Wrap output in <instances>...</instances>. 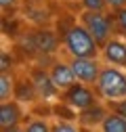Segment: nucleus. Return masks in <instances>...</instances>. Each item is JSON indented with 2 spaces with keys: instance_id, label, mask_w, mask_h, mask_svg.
Masks as SVG:
<instances>
[{
  "instance_id": "obj_12",
  "label": "nucleus",
  "mask_w": 126,
  "mask_h": 132,
  "mask_svg": "<svg viewBox=\"0 0 126 132\" xmlns=\"http://www.w3.org/2000/svg\"><path fill=\"white\" fill-rule=\"evenodd\" d=\"M15 90H17V78L11 71H2L0 73V103L15 98Z\"/></svg>"
},
{
  "instance_id": "obj_22",
  "label": "nucleus",
  "mask_w": 126,
  "mask_h": 132,
  "mask_svg": "<svg viewBox=\"0 0 126 132\" xmlns=\"http://www.w3.org/2000/svg\"><path fill=\"white\" fill-rule=\"evenodd\" d=\"M0 132H25V130H23V126H15V128H4Z\"/></svg>"
},
{
  "instance_id": "obj_20",
  "label": "nucleus",
  "mask_w": 126,
  "mask_h": 132,
  "mask_svg": "<svg viewBox=\"0 0 126 132\" xmlns=\"http://www.w3.org/2000/svg\"><path fill=\"white\" fill-rule=\"evenodd\" d=\"M107 107H109V111H116L120 115H126V98H122V101H109Z\"/></svg>"
},
{
  "instance_id": "obj_11",
  "label": "nucleus",
  "mask_w": 126,
  "mask_h": 132,
  "mask_svg": "<svg viewBox=\"0 0 126 132\" xmlns=\"http://www.w3.org/2000/svg\"><path fill=\"white\" fill-rule=\"evenodd\" d=\"M32 42H34V48H36L38 53H46V55L57 53L59 51V44H61V40L53 34V31H49V29L36 31L34 38H32Z\"/></svg>"
},
{
  "instance_id": "obj_1",
  "label": "nucleus",
  "mask_w": 126,
  "mask_h": 132,
  "mask_svg": "<svg viewBox=\"0 0 126 132\" xmlns=\"http://www.w3.org/2000/svg\"><path fill=\"white\" fill-rule=\"evenodd\" d=\"M61 48L69 59H101L99 42L80 21H72L61 31Z\"/></svg>"
},
{
  "instance_id": "obj_13",
  "label": "nucleus",
  "mask_w": 126,
  "mask_h": 132,
  "mask_svg": "<svg viewBox=\"0 0 126 132\" xmlns=\"http://www.w3.org/2000/svg\"><path fill=\"white\" fill-rule=\"evenodd\" d=\"M99 132H126V115H120L116 111H109L103 120Z\"/></svg>"
},
{
  "instance_id": "obj_2",
  "label": "nucleus",
  "mask_w": 126,
  "mask_h": 132,
  "mask_svg": "<svg viewBox=\"0 0 126 132\" xmlns=\"http://www.w3.org/2000/svg\"><path fill=\"white\" fill-rule=\"evenodd\" d=\"M94 90H97L99 98L105 103L126 98V69L103 63V69L97 84H94Z\"/></svg>"
},
{
  "instance_id": "obj_7",
  "label": "nucleus",
  "mask_w": 126,
  "mask_h": 132,
  "mask_svg": "<svg viewBox=\"0 0 126 132\" xmlns=\"http://www.w3.org/2000/svg\"><path fill=\"white\" fill-rule=\"evenodd\" d=\"M49 76H51V80H53L55 88H57L61 94L65 92V90H69V88L76 84V82H78L76 76H74V69H72L69 61H61V59H57V61L51 63Z\"/></svg>"
},
{
  "instance_id": "obj_17",
  "label": "nucleus",
  "mask_w": 126,
  "mask_h": 132,
  "mask_svg": "<svg viewBox=\"0 0 126 132\" xmlns=\"http://www.w3.org/2000/svg\"><path fill=\"white\" fill-rule=\"evenodd\" d=\"M80 4H82V11H101V13L109 11L107 0H80Z\"/></svg>"
},
{
  "instance_id": "obj_5",
  "label": "nucleus",
  "mask_w": 126,
  "mask_h": 132,
  "mask_svg": "<svg viewBox=\"0 0 126 132\" xmlns=\"http://www.w3.org/2000/svg\"><path fill=\"white\" fill-rule=\"evenodd\" d=\"M69 65L74 69V76L78 82L88 86H94L101 76L103 69V61L101 59H69Z\"/></svg>"
},
{
  "instance_id": "obj_18",
  "label": "nucleus",
  "mask_w": 126,
  "mask_h": 132,
  "mask_svg": "<svg viewBox=\"0 0 126 132\" xmlns=\"http://www.w3.org/2000/svg\"><path fill=\"white\" fill-rule=\"evenodd\" d=\"M11 69H13V59H11V55L6 51H2L0 53V73L2 71H11Z\"/></svg>"
},
{
  "instance_id": "obj_15",
  "label": "nucleus",
  "mask_w": 126,
  "mask_h": 132,
  "mask_svg": "<svg viewBox=\"0 0 126 132\" xmlns=\"http://www.w3.org/2000/svg\"><path fill=\"white\" fill-rule=\"evenodd\" d=\"M53 132H82V126L72 120H57L53 122Z\"/></svg>"
},
{
  "instance_id": "obj_19",
  "label": "nucleus",
  "mask_w": 126,
  "mask_h": 132,
  "mask_svg": "<svg viewBox=\"0 0 126 132\" xmlns=\"http://www.w3.org/2000/svg\"><path fill=\"white\" fill-rule=\"evenodd\" d=\"M21 6V0H0V9L2 13H13Z\"/></svg>"
},
{
  "instance_id": "obj_21",
  "label": "nucleus",
  "mask_w": 126,
  "mask_h": 132,
  "mask_svg": "<svg viewBox=\"0 0 126 132\" xmlns=\"http://www.w3.org/2000/svg\"><path fill=\"white\" fill-rule=\"evenodd\" d=\"M107 6L109 11H120V9H126V0H107Z\"/></svg>"
},
{
  "instance_id": "obj_9",
  "label": "nucleus",
  "mask_w": 126,
  "mask_h": 132,
  "mask_svg": "<svg viewBox=\"0 0 126 132\" xmlns=\"http://www.w3.org/2000/svg\"><path fill=\"white\" fill-rule=\"evenodd\" d=\"M101 61L126 69V40L114 36L103 48H101Z\"/></svg>"
},
{
  "instance_id": "obj_3",
  "label": "nucleus",
  "mask_w": 126,
  "mask_h": 132,
  "mask_svg": "<svg viewBox=\"0 0 126 132\" xmlns=\"http://www.w3.org/2000/svg\"><path fill=\"white\" fill-rule=\"evenodd\" d=\"M78 21H80V23L90 31V34H92V38L99 42L101 48L116 36V23H114L112 11H109V13H101V11H82Z\"/></svg>"
},
{
  "instance_id": "obj_10",
  "label": "nucleus",
  "mask_w": 126,
  "mask_h": 132,
  "mask_svg": "<svg viewBox=\"0 0 126 132\" xmlns=\"http://www.w3.org/2000/svg\"><path fill=\"white\" fill-rule=\"evenodd\" d=\"M109 113V107L105 101H99L97 105H92L84 111H78V124H80L82 128H90V130H99L103 120L107 118Z\"/></svg>"
},
{
  "instance_id": "obj_4",
  "label": "nucleus",
  "mask_w": 126,
  "mask_h": 132,
  "mask_svg": "<svg viewBox=\"0 0 126 132\" xmlns=\"http://www.w3.org/2000/svg\"><path fill=\"white\" fill-rule=\"evenodd\" d=\"M61 101L69 105L74 111H84L92 105H97L101 98L97 94V90H94V86H88V84H82V82H76V84L65 90L61 94Z\"/></svg>"
},
{
  "instance_id": "obj_14",
  "label": "nucleus",
  "mask_w": 126,
  "mask_h": 132,
  "mask_svg": "<svg viewBox=\"0 0 126 132\" xmlns=\"http://www.w3.org/2000/svg\"><path fill=\"white\" fill-rule=\"evenodd\" d=\"M25 132H53V122H49L46 118H27V122L23 124Z\"/></svg>"
},
{
  "instance_id": "obj_16",
  "label": "nucleus",
  "mask_w": 126,
  "mask_h": 132,
  "mask_svg": "<svg viewBox=\"0 0 126 132\" xmlns=\"http://www.w3.org/2000/svg\"><path fill=\"white\" fill-rule=\"evenodd\" d=\"M114 23H116V34H120L122 38H126V9L114 11Z\"/></svg>"
},
{
  "instance_id": "obj_6",
  "label": "nucleus",
  "mask_w": 126,
  "mask_h": 132,
  "mask_svg": "<svg viewBox=\"0 0 126 132\" xmlns=\"http://www.w3.org/2000/svg\"><path fill=\"white\" fill-rule=\"evenodd\" d=\"M29 80H32V84H34V88L38 92V98H42L46 103H53V98H61V92L55 88L53 80L49 76V69H42V67L32 69Z\"/></svg>"
},
{
  "instance_id": "obj_8",
  "label": "nucleus",
  "mask_w": 126,
  "mask_h": 132,
  "mask_svg": "<svg viewBox=\"0 0 126 132\" xmlns=\"http://www.w3.org/2000/svg\"><path fill=\"white\" fill-rule=\"evenodd\" d=\"M25 118L27 115H25L23 103H19L17 98H11V101H2L0 103V130L21 126L25 122Z\"/></svg>"
}]
</instances>
